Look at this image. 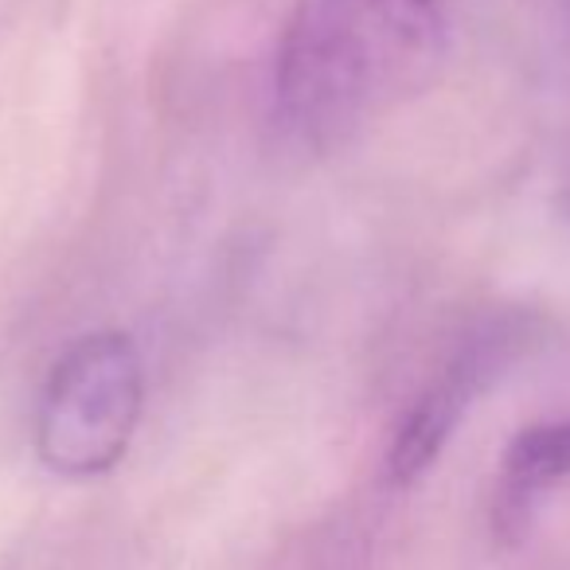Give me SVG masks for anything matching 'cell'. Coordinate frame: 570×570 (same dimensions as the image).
I'll use <instances>...</instances> for the list:
<instances>
[{
    "label": "cell",
    "instance_id": "6da1fadb",
    "mask_svg": "<svg viewBox=\"0 0 570 570\" xmlns=\"http://www.w3.org/2000/svg\"><path fill=\"white\" fill-rule=\"evenodd\" d=\"M442 59V0H297L277 40L274 118L328 153L422 95Z\"/></svg>",
    "mask_w": 570,
    "mask_h": 570
},
{
    "label": "cell",
    "instance_id": "7a4b0ae2",
    "mask_svg": "<svg viewBox=\"0 0 570 570\" xmlns=\"http://www.w3.org/2000/svg\"><path fill=\"white\" fill-rule=\"evenodd\" d=\"M145 411V364L126 333H87L59 356L36 411V450L59 476H102L126 458Z\"/></svg>",
    "mask_w": 570,
    "mask_h": 570
},
{
    "label": "cell",
    "instance_id": "3957f363",
    "mask_svg": "<svg viewBox=\"0 0 570 570\" xmlns=\"http://www.w3.org/2000/svg\"><path fill=\"white\" fill-rule=\"evenodd\" d=\"M515 333L508 325H489L476 336H469L453 360L442 367L434 383L419 395V403L411 406V414L399 426L395 442L387 453V473L391 481L411 484L426 473L438 461L442 445L453 438L458 422L465 419V411L473 406V399L489 387L500 375V367L512 356Z\"/></svg>",
    "mask_w": 570,
    "mask_h": 570
},
{
    "label": "cell",
    "instance_id": "277c9868",
    "mask_svg": "<svg viewBox=\"0 0 570 570\" xmlns=\"http://www.w3.org/2000/svg\"><path fill=\"white\" fill-rule=\"evenodd\" d=\"M562 481H570V414L520 430L508 445L500 473V515L508 523L520 520L543 492L559 489Z\"/></svg>",
    "mask_w": 570,
    "mask_h": 570
},
{
    "label": "cell",
    "instance_id": "5b68a950",
    "mask_svg": "<svg viewBox=\"0 0 570 570\" xmlns=\"http://www.w3.org/2000/svg\"><path fill=\"white\" fill-rule=\"evenodd\" d=\"M562 204H567V215H570V180H567V188H562Z\"/></svg>",
    "mask_w": 570,
    "mask_h": 570
}]
</instances>
